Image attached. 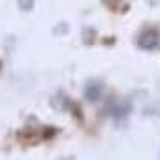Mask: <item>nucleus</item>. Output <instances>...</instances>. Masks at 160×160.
<instances>
[{"label": "nucleus", "mask_w": 160, "mask_h": 160, "mask_svg": "<svg viewBox=\"0 0 160 160\" xmlns=\"http://www.w3.org/2000/svg\"><path fill=\"white\" fill-rule=\"evenodd\" d=\"M108 113L109 117L113 119H126L130 113H132V104L122 100V102H113L109 108H108Z\"/></svg>", "instance_id": "7ed1b4c3"}, {"label": "nucleus", "mask_w": 160, "mask_h": 160, "mask_svg": "<svg viewBox=\"0 0 160 160\" xmlns=\"http://www.w3.org/2000/svg\"><path fill=\"white\" fill-rule=\"evenodd\" d=\"M143 113H145V115H154V113H156V115L160 117V108H147Z\"/></svg>", "instance_id": "0eeeda50"}, {"label": "nucleus", "mask_w": 160, "mask_h": 160, "mask_svg": "<svg viewBox=\"0 0 160 160\" xmlns=\"http://www.w3.org/2000/svg\"><path fill=\"white\" fill-rule=\"evenodd\" d=\"M102 2H104L108 8H111V10H117V6L121 4V0H102Z\"/></svg>", "instance_id": "423d86ee"}, {"label": "nucleus", "mask_w": 160, "mask_h": 160, "mask_svg": "<svg viewBox=\"0 0 160 160\" xmlns=\"http://www.w3.org/2000/svg\"><path fill=\"white\" fill-rule=\"evenodd\" d=\"M66 32H68V23H60V25H57V27L53 28V34H55V36H57V34L62 36V34H66Z\"/></svg>", "instance_id": "39448f33"}, {"label": "nucleus", "mask_w": 160, "mask_h": 160, "mask_svg": "<svg viewBox=\"0 0 160 160\" xmlns=\"http://www.w3.org/2000/svg\"><path fill=\"white\" fill-rule=\"evenodd\" d=\"M158 160H160V151H158Z\"/></svg>", "instance_id": "1a4fd4ad"}, {"label": "nucleus", "mask_w": 160, "mask_h": 160, "mask_svg": "<svg viewBox=\"0 0 160 160\" xmlns=\"http://www.w3.org/2000/svg\"><path fill=\"white\" fill-rule=\"evenodd\" d=\"M34 4H36V0H17V8L21 12H32Z\"/></svg>", "instance_id": "20e7f679"}, {"label": "nucleus", "mask_w": 160, "mask_h": 160, "mask_svg": "<svg viewBox=\"0 0 160 160\" xmlns=\"http://www.w3.org/2000/svg\"><path fill=\"white\" fill-rule=\"evenodd\" d=\"M151 4H152V6H156V4H160V0H151Z\"/></svg>", "instance_id": "6e6552de"}, {"label": "nucleus", "mask_w": 160, "mask_h": 160, "mask_svg": "<svg viewBox=\"0 0 160 160\" xmlns=\"http://www.w3.org/2000/svg\"><path fill=\"white\" fill-rule=\"evenodd\" d=\"M138 47L141 51H154L160 47V30L154 28V27H147L143 28L139 34H138V40H136Z\"/></svg>", "instance_id": "f257e3e1"}, {"label": "nucleus", "mask_w": 160, "mask_h": 160, "mask_svg": "<svg viewBox=\"0 0 160 160\" xmlns=\"http://www.w3.org/2000/svg\"><path fill=\"white\" fill-rule=\"evenodd\" d=\"M104 94V83L98 81V79H91V81H87L85 85V91H83V96L85 100L89 102H98Z\"/></svg>", "instance_id": "f03ea898"}]
</instances>
